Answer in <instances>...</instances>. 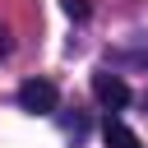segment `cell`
I'll return each instance as SVG.
<instances>
[{"label":"cell","mask_w":148,"mask_h":148,"mask_svg":"<svg viewBox=\"0 0 148 148\" xmlns=\"http://www.w3.org/2000/svg\"><path fill=\"white\" fill-rule=\"evenodd\" d=\"M56 102H60V92H56V83H46V79H28V83L18 88V106L32 111V116H51Z\"/></svg>","instance_id":"6da1fadb"},{"label":"cell","mask_w":148,"mask_h":148,"mask_svg":"<svg viewBox=\"0 0 148 148\" xmlns=\"http://www.w3.org/2000/svg\"><path fill=\"white\" fill-rule=\"evenodd\" d=\"M92 97H97L102 106L120 111V106L130 102V83H125L120 74H111V69H97V74H92Z\"/></svg>","instance_id":"7a4b0ae2"},{"label":"cell","mask_w":148,"mask_h":148,"mask_svg":"<svg viewBox=\"0 0 148 148\" xmlns=\"http://www.w3.org/2000/svg\"><path fill=\"white\" fill-rule=\"evenodd\" d=\"M102 139H106V148H139V139H134V130H130V125H120V120H106V130H102Z\"/></svg>","instance_id":"3957f363"},{"label":"cell","mask_w":148,"mask_h":148,"mask_svg":"<svg viewBox=\"0 0 148 148\" xmlns=\"http://www.w3.org/2000/svg\"><path fill=\"white\" fill-rule=\"evenodd\" d=\"M65 14H69V18H79V23H83V18H88V14H92V9H88V0H65Z\"/></svg>","instance_id":"277c9868"}]
</instances>
